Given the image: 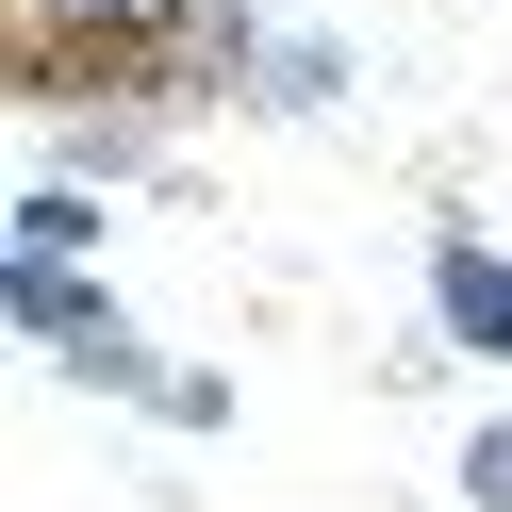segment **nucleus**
Returning <instances> with one entry per match:
<instances>
[{
  "instance_id": "1",
  "label": "nucleus",
  "mask_w": 512,
  "mask_h": 512,
  "mask_svg": "<svg viewBox=\"0 0 512 512\" xmlns=\"http://www.w3.org/2000/svg\"><path fill=\"white\" fill-rule=\"evenodd\" d=\"M430 314H446V347H463V364H512V248L446 232V248H430Z\"/></svg>"
},
{
  "instance_id": "2",
  "label": "nucleus",
  "mask_w": 512,
  "mask_h": 512,
  "mask_svg": "<svg viewBox=\"0 0 512 512\" xmlns=\"http://www.w3.org/2000/svg\"><path fill=\"white\" fill-rule=\"evenodd\" d=\"M0 314H17V331H34V347H67V364H83V347L116 331V298H100V281H83V265H0Z\"/></svg>"
},
{
  "instance_id": "3",
  "label": "nucleus",
  "mask_w": 512,
  "mask_h": 512,
  "mask_svg": "<svg viewBox=\"0 0 512 512\" xmlns=\"http://www.w3.org/2000/svg\"><path fill=\"white\" fill-rule=\"evenodd\" d=\"M100 248V182H34L17 199V265H83Z\"/></svg>"
},
{
  "instance_id": "4",
  "label": "nucleus",
  "mask_w": 512,
  "mask_h": 512,
  "mask_svg": "<svg viewBox=\"0 0 512 512\" xmlns=\"http://www.w3.org/2000/svg\"><path fill=\"white\" fill-rule=\"evenodd\" d=\"M248 83H265L281 116H314V100H347V50L331 34H281V50H248Z\"/></svg>"
},
{
  "instance_id": "5",
  "label": "nucleus",
  "mask_w": 512,
  "mask_h": 512,
  "mask_svg": "<svg viewBox=\"0 0 512 512\" xmlns=\"http://www.w3.org/2000/svg\"><path fill=\"white\" fill-rule=\"evenodd\" d=\"M166 17H199V0H34V34H166Z\"/></svg>"
},
{
  "instance_id": "6",
  "label": "nucleus",
  "mask_w": 512,
  "mask_h": 512,
  "mask_svg": "<svg viewBox=\"0 0 512 512\" xmlns=\"http://www.w3.org/2000/svg\"><path fill=\"white\" fill-rule=\"evenodd\" d=\"M116 166H149V149H133V116H83V133H67V166H50V182H116Z\"/></svg>"
},
{
  "instance_id": "7",
  "label": "nucleus",
  "mask_w": 512,
  "mask_h": 512,
  "mask_svg": "<svg viewBox=\"0 0 512 512\" xmlns=\"http://www.w3.org/2000/svg\"><path fill=\"white\" fill-rule=\"evenodd\" d=\"M463 512H512V413H496V430H463Z\"/></svg>"
}]
</instances>
